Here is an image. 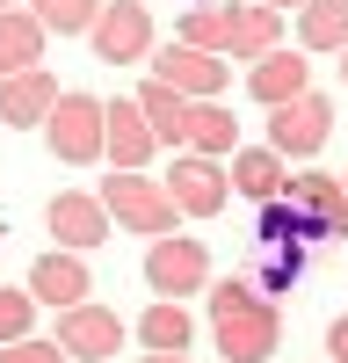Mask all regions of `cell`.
I'll return each instance as SVG.
<instances>
[{"mask_svg": "<svg viewBox=\"0 0 348 363\" xmlns=\"http://www.w3.org/2000/svg\"><path fill=\"white\" fill-rule=\"evenodd\" d=\"M211 298V342L225 363H269L283 342V306L261 298L247 277H225V284H203Z\"/></svg>", "mask_w": 348, "mask_h": 363, "instance_id": "cell-1", "label": "cell"}, {"mask_svg": "<svg viewBox=\"0 0 348 363\" xmlns=\"http://www.w3.org/2000/svg\"><path fill=\"white\" fill-rule=\"evenodd\" d=\"M95 196H102V211H109V225H116V233H145V240L182 233V211H174L167 182H160V174H145V167H109Z\"/></svg>", "mask_w": 348, "mask_h": 363, "instance_id": "cell-2", "label": "cell"}, {"mask_svg": "<svg viewBox=\"0 0 348 363\" xmlns=\"http://www.w3.org/2000/svg\"><path fill=\"white\" fill-rule=\"evenodd\" d=\"M44 145H51V160H66V167H95L102 160V95L58 87V102L44 116Z\"/></svg>", "mask_w": 348, "mask_h": 363, "instance_id": "cell-3", "label": "cell"}, {"mask_svg": "<svg viewBox=\"0 0 348 363\" xmlns=\"http://www.w3.org/2000/svg\"><path fill=\"white\" fill-rule=\"evenodd\" d=\"M211 284V247L196 233H167V240H145V291L153 298H196Z\"/></svg>", "mask_w": 348, "mask_h": 363, "instance_id": "cell-4", "label": "cell"}, {"mask_svg": "<svg viewBox=\"0 0 348 363\" xmlns=\"http://www.w3.org/2000/svg\"><path fill=\"white\" fill-rule=\"evenodd\" d=\"M327 138H334V102L312 95V87L269 109V153H283V160H312V153H327Z\"/></svg>", "mask_w": 348, "mask_h": 363, "instance_id": "cell-5", "label": "cell"}, {"mask_svg": "<svg viewBox=\"0 0 348 363\" xmlns=\"http://www.w3.org/2000/svg\"><path fill=\"white\" fill-rule=\"evenodd\" d=\"M153 80L160 87H174L182 102H218L225 95V80H232V58H218V51H196V44H160L153 51Z\"/></svg>", "mask_w": 348, "mask_h": 363, "instance_id": "cell-6", "label": "cell"}, {"mask_svg": "<svg viewBox=\"0 0 348 363\" xmlns=\"http://www.w3.org/2000/svg\"><path fill=\"white\" fill-rule=\"evenodd\" d=\"M87 44H95L102 66H138V58H153V15H145V0H102Z\"/></svg>", "mask_w": 348, "mask_h": 363, "instance_id": "cell-7", "label": "cell"}, {"mask_svg": "<svg viewBox=\"0 0 348 363\" xmlns=\"http://www.w3.org/2000/svg\"><path fill=\"white\" fill-rule=\"evenodd\" d=\"M51 342L66 349L73 363H109L116 349L131 342V327L116 320L109 306H95V298H80V306H66V313H58V335H51Z\"/></svg>", "mask_w": 348, "mask_h": 363, "instance_id": "cell-8", "label": "cell"}, {"mask_svg": "<svg viewBox=\"0 0 348 363\" xmlns=\"http://www.w3.org/2000/svg\"><path fill=\"white\" fill-rule=\"evenodd\" d=\"M283 203L298 211L305 240H341V233H348V196H341V174H290V182H283Z\"/></svg>", "mask_w": 348, "mask_h": 363, "instance_id": "cell-9", "label": "cell"}, {"mask_svg": "<svg viewBox=\"0 0 348 363\" xmlns=\"http://www.w3.org/2000/svg\"><path fill=\"white\" fill-rule=\"evenodd\" d=\"M44 225H51V240H58V247H73V255H95L102 240L116 233L95 189H58V196L44 203Z\"/></svg>", "mask_w": 348, "mask_h": 363, "instance_id": "cell-10", "label": "cell"}, {"mask_svg": "<svg viewBox=\"0 0 348 363\" xmlns=\"http://www.w3.org/2000/svg\"><path fill=\"white\" fill-rule=\"evenodd\" d=\"M167 196H174V211L182 218H218L225 211V160H203V153H174V167H167Z\"/></svg>", "mask_w": 348, "mask_h": 363, "instance_id": "cell-11", "label": "cell"}, {"mask_svg": "<svg viewBox=\"0 0 348 363\" xmlns=\"http://www.w3.org/2000/svg\"><path fill=\"white\" fill-rule=\"evenodd\" d=\"M37 306H51V313H66V306H80L87 291H95V277H87V255H73V247H44L37 262H29V284H22Z\"/></svg>", "mask_w": 348, "mask_h": 363, "instance_id": "cell-12", "label": "cell"}, {"mask_svg": "<svg viewBox=\"0 0 348 363\" xmlns=\"http://www.w3.org/2000/svg\"><path fill=\"white\" fill-rule=\"evenodd\" d=\"M160 153V138H153V124H145V109L124 95V102H102V160L109 167H145Z\"/></svg>", "mask_w": 348, "mask_h": 363, "instance_id": "cell-13", "label": "cell"}, {"mask_svg": "<svg viewBox=\"0 0 348 363\" xmlns=\"http://www.w3.org/2000/svg\"><path fill=\"white\" fill-rule=\"evenodd\" d=\"M283 182H290V160L269 153V145H232V153H225V189L232 196L269 203V196H283Z\"/></svg>", "mask_w": 348, "mask_h": 363, "instance_id": "cell-14", "label": "cell"}, {"mask_svg": "<svg viewBox=\"0 0 348 363\" xmlns=\"http://www.w3.org/2000/svg\"><path fill=\"white\" fill-rule=\"evenodd\" d=\"M58 102V80L44 66H29V73H8L0 80V124L8 131H44V116Z\"/></svg>", "mask_w": 348, "mask_h": 363, "instance_id": "cell-15", "label": "cell"}, {"mask_svg": "<svg viewBox=\"0 0 348 363\" xmlns=\"http://www.w3.org/2000/svg\"><path fill=\"white\" fill-rule=\"evenodd\" d=\"M312 87V58H298V51H269V58H254L247 66V95L261 102V109H276V102H290V95H305Z\"/></svg>", "mask_w": 348, "mask_h": 363, "instance_id": "cell-16", "label": "cell"}, {"mask_svg": "<svg viewBox=\"0 0 348 363\" xmlns=\"http://www.w3.org/2000/svg\"><path fill=\"white\" fill-rule=\"evenodd\" d=\"M283 44V15L269 8V0H240V8H232V29H225V58H269Z\"/></svg>", "mask_w": 348, "mask_h": 363, "instance_id": "cell-17", "label": "cell"}, {"mask_svg": "<svg viewBox=\"0 0 348 363\" xmlns=\"http://www.w3.org/2000/svg\"><path fill=\"white\" fill-rule=\"evenodd\" d=\"M131 335L153 349V356H189L196 320H189V306H182V298H153V306L138 313V327H131Z\"/></svg>", "mask_w": 348, "mask_h": 363, "instance_id": "cell-18", "label": "cell"}, {"mask_svg": "<svg viewBox=\"0 0 348 363\" xmlns=\"http://www.w3.org/2000/svg\"><path fill=\"white\" fill-rule=\"evenodd\" d=\"M240 145V116L225 102H189V124H182V153H203V160H225Z\"/></svg>", "mask_w": 348, "mask_h": 363, "instance_id": "cell-19", "label": "cell"}, {"mask_svg": "<svg viewBox=\"0 0 348 363\" xmlns=\"http://www.w3.org/2000/svg\"><path fill=\"white\" fill-rule=\"evenodd\" d=\"M44 22L29 15V8H0V80L8 73H29V66H44Z\"/></svg>", "mask_w": 348, "mask_h": 363, "instance_id": "cell-20", "label": "cell"}, {"mask_svg": "<svg viewBox=\"0 0 348 363\" xmlns=\"http://www.w3.org/2000/svg\"><path fill=\"white\" fill-rule=\"evenodd\" d=\"M298 277H305V240H261V247H254L247 284H254L261 298H283Z\"/></svg>", "mask_w": 348, "mask_h": 363, "instance_id": "cell-21", "label": "cell"}, {"mask_svg": "<svg viewBox=\"0 0 348 363\" xmlns=\"http://www.w3.org/2000/svg\"><path fill=\"white\" fill-rule=\"evenodd\" d=\"M298 44L305 51H341L348 44V0H305L298 8Z\"/></svg>", "mask_w": 348, "mask_h": 363, "instance_id": "cell-22", "label": "cell"}, {"mask_svg": "<svg viewBox=\"0 0 348 363\" xmlns=\"http://www.w3.org/2000/svg\"><path fill=\"white\" fill-rule=\"evenodd\" d=\"M138 109H145V124H153V138L160 145H182V124H189V102L174 95V87H160V80H145L138 95H131Z\"/></svg>", "mask_w": 348, "mask_h": 363, "instance_id": "cell-23", "label": "cell"}, {"mask_svg": "<svg viewBox=\"0 0 348 363\" xmlns=\"http://www.w3.org/2000/svg\"><path fill=\"white\" fill-rule=\"evenodd\" d=\"M22 8L44 22V37H87L95 15H102V0H22Z\"/></svg>", "mask_w": 348, "mask_h": 363, "instance_id": "cell-24", "label": "cell"}, {"mask_svg": "<svg viewBox=\"0 0 348 363\" xmlns=\"http://www.w3.org/2000/svg\"><path fill=\"white\" fill-rule=\"evenodd\" d=\"M225 29H232V0H203V8L182 15V29H174V37L196 44V51H218V58H225Z\"/></svg>", "mask_w": 348, "mask_h": 363, "instance_id": "cell-25", "label": "cell"}, {"mask_svg": "<svg viewBox=\"0 0 348 363\" xmlns=\"http://www.w3.org/2000/svg\"><path fill=\"white\" fill-rule=\"evenodd\" d=\"M254 240H305V225H298V211H290L283 196H269V203H254Z\"/></svg>", "mask_w": 348, "mask_h": 363, "instance_id": "cell-26", "label": "cell"}, {"mask_svg": "<svg viewBox=\"0 0 348 363\" xmlns=\"http://www.w3.org/2000/svg\"><path fill=\"white\" fill-rule=\"evenodd\" d=\"M29 327H37V298H29V291H8V284H0V342H22Z\"/></svg>", "mask_w": 348, "mask_h": 363, "instance_id": "cell-27", "label": "cell"}, {"mask_svg": "<svg viewBox=\"0 0 348 363\" xmlns=\"http://www.w3.org/2000/svg\"><path fill=\"white\" fill-rule=\"evenodd\" d=\"M0 363H66L51 335H22V342H0Z\"/></svg>", "mask_w": 348, "mask_h": 363, "instance_id": "cell-28", "label": "cell"}, {"mask_svg": "<svg viewBox=\"0 0 348 363\" xmlns=\"http://www.w3.org/2000/svg\"><path fill=\"white\" fill-rule=\"evenodd\" d=\"M327 363H348V313L327 327Z\"/></svg>", "mask_w": 348, "mask_h": 363, "instance_id": "cell-29", "label": "cell"}, {"mask_svg": "<svg viewBox=\"0 0 348 363\" xmlns=\"http://www.w3.org/2000/svg\"><path fill=\"white\" fill-rule=\"evenodd\" d=\"M131 363H189V356H153V349H138Z\"/></svg>", "mask_w": 348, "mask_h": 363, "instance_id": "cell-30", "label": "cell"}, {"mask_svg": "<svg viewBox=\"0 0 348 363\" xmlns=\"http://www.w3.org/2000/svg\"><path fill=\"white\" fill-rule=\"evenodd\" d=\"M269 8H276V15H283V8H305V0H269Z\"/></svg>", "mask_w": 348, "mask_h": 363, "instance_id": "cell-31", "label": "cell"}, {"mask_svg": "<svg viewBox=\"0 0 348 363\" xmlns=\"http://www.w3.org/2000/svg\"><path fill=\"white\" fill-rule=\"evenodd\" d=\"M341 87H348V44H341Z\"/></svg>", "mask_w": 348, "mask_h": 363, "instance_id": "cell-32", "label": "cell"}, {"mask_svg": "<svg viewBox=\"0 0 348 363\" xmlns=\"http://www.w3.org/2000/svg\"><path fill=\"white\" fill-rule=\"evenodd\" d=\"M0 8H22V0H0Z\"/></svg>", "mask_w": 348, "mask_h": 363, "instance_id": "cell-33", "label": "cell"}, {"mask_svg": "<svg viewBox=\"0 0 348 363\" xmlns=\"http://www.w3.org/2000/svg\"><path fill=\"white\" fill-rule=\"evenodd\" d=\"M341 196H348V174H341Z\"/></svg>", "mask_w": 348, "mask_h": 363, "instance_id": "cell-34", "label": "cell"}, {"mask_svg": "<svg viewBox=\"0 0 348 363\" xmlns=\"http://www.w3.org/2000/svg\"><path fill=\"white\" fill-rule=\"evenodd\" d=\"M189 8H203V0H189Z\"/></svg>", "mask_w": 348, "mask_h": 363, "instance_id": "cell-35", "label": "cell"}, {"mask_svg": "<svg viewBox=\"0 0 348 363\" xmlns=\"http://www.w3.org/2000/svg\"><path fill=\"white\" fill-rule=\"evenodd\" d=\"M0 240H8V233H0Z\"/></svg>", "mask_w": 348, "mask_h": 363, "instance_id": "cell-36", "label": "cell"}]
</instances>
